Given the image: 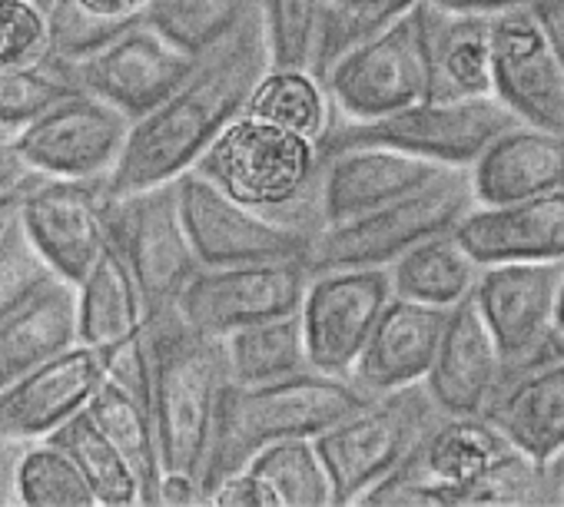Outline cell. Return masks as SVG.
<instances>
[{
    "label": "cell",
    "instance_id": "1",
    "mask_svg": "<svg viewBox=\"0 0 564 507\" xmlns=\"http://www.w3.org/2000/svg\"><path fill=\"white\" fill-rule=\"evenodd\" d=\"M269 70L259 4L252 0L242 21L206 54L196 57L183 84L150 113L130 123L117 166L107 173V192H130L170 183L246 113V103Z\"/></svg>",
    "mask_w": 564,
    "mask_h": 507
},
{
    "label": "cell",
    "instance_id": "2",
    "mask_svg": "<svg viewBox=\"0 0 564 507\" xmlns=\"http://www.w3.org/2000/svg\"><path fill=\"white\" fill-rule=\"evenodd\" d=\"M369 398L352 375H326L316 368L256 385L226 382L199 471L206 497L223 474L246 467L259 448L282 438H316Z\"/></svg>",
    "mask_w": 564,
    "mask_h": 507
},
{
    "label": "cell",
    "instance_id": "3",
    "mask_svg": "<svg viewBox=\"0 0 564 507\" xmlns=\"http://www.w3.org/2000/svg\"><path fill=\"white\" fill-rule=\"evenodd\" d=\"M226 196L316 242L326 229L319 209V143L236 117L189 166Z\"/></svg>",
    "mask_w": 564,
    "mask_h": 507
},
{
    "label": "cell",
    "instance_id": "4",
    "mask_svg": "<svg viewBox=\"0 0 564 507\" xmlns=\"http://www.w3.org/2000/svg\"><path fill=\"white\" fill-rule=\"evenodd\" d=\"M153 362V431L163 471H203L219 395L229 382L223 342L189 329L176 309L143 316Z\"/></svg>",
    "mask_w": 564,
    "mask_h": 507
},
{
    "label": "cell",
    "instance_id": "5",
    "mask_svg": "<svg viewBox=\"0 0 564 507\" xmlns=\"http://www.w3.org/2000/svg\"><path fill=\"white\" fill-rule=\"evenodd\" d=\"M442 411L425 385H402L372 395L362 408L319 431L316 451L333 481V507L359 504L389 471H395Z\"/></svg>",
    "mask_w": 564,
    "mask_h": 507
},
{
    "label": "cell",
    "instance_id": "6",
    "mask_svg": "<svg viewBox=\"0 0 564 507\" xmlns=\"http://www.w3.org/2000/svg\"><path fill=\"white\" fill-rule=\"evenodd\" d=\"M471 206L475 196L468 166H448L415 192H405L349 222L326 225L310 249L306 266L310 273L339 266H389L415 242L448 232Z\"/></svg>",
    "mask_w": 564,
    "mask_h": 507
},
{
    "label": "cell",
    "instance_id": "7",
    "mask_svg": "<svg viewBox=\"0 0 564 507\" xmlns=\"http://www.w3.org/2000/svg\"><path fill=\"white\" fill-rule=\"evenodd\" d=\"M104 225L107 242L133 273L143 316L173 309L183 286L203 269L183 225L176 179L130 192H107Z\"/></svg>",
    "mask_w": 564,
    "mask_h": 507
},
{
    "label": "cell",
    "instance_id": "8",
    "mask_svg": "<svg viewBox=\"0 0 564 507\" xmlns=\"http://www.w3.org/2000/svg\"><path fill=\"white\" fill-rule=\"evenodd\" d=\"M518 117L498 97L468 100H415L376 120H346L329 113L319 150H336L349 143L392 146L438 166H471V159Z\"/></svg>",
    "mask_w": 564,
    "mask_h": 507
},
{
    "label": "cell",
    "instance_id": "9",
    "mask_svg": "<svg viewBox=\"0 0 564 507\" xmlns=\"http://www.w3.org/2000/svg\"><path fill=\"white\" fill-rule=\"evenodd\" d=\"M180 212L199 266L290 263L310 256L313 239L236 202L206 176L186 169L176 176Z\"/></svg>",
    "mask_w": 564,
    "mask_h": 507
},
{
    "label": "cell",
    "instance_id": "10",
    "mask_svg": "<svg viewBox=\"0 0 564 507\" xmlns=\"http://www.w3.org/2000/svg\"><path fill=\"white\" fill-rule=\"evenodd\" d=\"M389 299L392 283L386 266L313 269L300 302L310 368L352 375V365Z\"/></svg>",
    "mask_w": 564,
    "mask_h": 507
},
{
    "label": "cell",
    "instance_id": "11",
    "mask_svg": "<svg viewBox=\"0 0 564 507\" xmlns=\"http://www.w3.org/2000/svg\"><path fill=\"white\" fill-rule=\"evenodd\" d=\"M561 276H564V263L481 266L471 299L501 349L505 378L564 359L551 342Z\"/></svg>",
    "mask_w": 564,
    "mask_h": 507
},
{
    "label": "cell",
    "instance_id": "12",
    "mask_svg": "<svg viewBox=\"0 0 564 507\" xmlns=\"http://www.w3.org/2000/svg\"><path fill=\"white\" fill-rule=\"evenodd\" d=\"M333 113L346 120H376L429 97L425 54L415 8L382 34L346 51L323 74Z\"/></svg>",
    "mask_w": 564,
    "mask_h": 507
},
{
    "label": "cell",
    "instance_id": "13",
    "mask_svg": "<svg viewBox=\"0 0 564 507\" xmlns=\"http://www.w3.org/2000/svg\"><path fill=\"white\" fill-rule=\"evenodd\" d=\"M310 283L303 260L290 263H249V266H203L180 293V319L213 339L232 329L300 312Z\"/></svg>",
    "mask_w": 564,
    "mask_h": 507
},
{
    "label": "cell",
    "instance_id": "14",
    "mask_svg": "<svg viewBox=\"0 0 564 507\" xmlns=\"http://www.w3.org/2000/svg\"><path fill=\"white\" fill-rule=\"evenodd\" d=\"M491 80L521 123L564 133V60L531 4L491 14Z\"/></svg>",
    "mask_w": 564,
    "mask_h": 507
},
{
    "label": "cell",
    "instance_id": "15",
    "mask_svg": "<svg viewBox=\"0 0 564 507\" xmlns=\"http://www.w3.org/2000/svg\"><path fill=\"white\" fill-rule=\"evenodd\" d=\"M130 123L133 120L107 100L74 90L11 136L41 173L61 179H97L117 166Z\"/></svg>",
    "mask_w": 564,
    "mask_h": 507
},
{
    "label": "cell",
    "instance_id": "16",
    "mask_svg": "<svg viewBox=\"0 0 564 507\" xmlns=\"http://www.w3.org/2000/svg\"><path fill=\"white\" fill-rule=\"evenodd\" d=\"M104 199L107 176L97 179H41L18 206V219L24 222L31 242L44 256V263L70 279L74 286L94 266V260L107 245L104 225Z\"/></svg>",
    "mask_w": 564,
    "mask_h": 507
},
{
    "label": "cell",
    "instance_id": "17",
    "mask_svg": "<svg viewBox=\"0 0 564 507\" xmlns=\"http://www.w3.org/2000/svg\"><path fill=\"white\" fill-rule=\"evenodd\" d=\"M193 64L196 57L183 54L166 37H160L143 18H137L104 51L80 60L77 77L80 90L107 100L130 120H140L183 84Z\"/></svg>",
    "mask_w": 564,
    "mask_h": 507
},
{
    "label": "cell",
    "instance_id": "18",
    "mask_svg": "<svg viewBox=\"0 0 564 507\" xmlns=\"http://www.w3.org/2000/svg\"><path fill=\"white\" fill-rule=\"evenodd\" d=\"M442 169L448 166L379 143H349L336 150H319L323 219L326 225H339L356 216H366L432 183Z\"/></svg>",
    "mask_w": 564,
    "mask_h": 507
},
{
    "label": "cell",
    "instance_id": "19",
    "mask_svg": "<svg viewBox=\"0 0 564 507\" xmlns=\"http://www.w3.org/2000/svg\"><path fill=\"white\" fill-rule=\"evenodd\" d=\"M452 232L478 266L564 263V189L501 206L475 202Z\"/></svg>",
    "mask_w": 564,
    "mask_h": 507
},
{
    "label": "cell",
    "instance_id": "20",
    "mask_svg": "<svg viewBox=\"0 0 564 507\" xmlns=\"http://www.w3.org/2000/svg\"><path fill=\"white\" fill-rule=\"evenodd\" d=\"M104 378L100 349L77 342L44 365L0 385V434L41 441L77 415Z\"/></svg>",
    "mask_w": 564,
    "mask_h": 507
},
{
    "label": "cell",
    "instance_id": "21",
    "mask_svg": "<svg viewBox=\"0 0 564 507\" xmlns=\"http://www.w3.org/2000/svg\"><path fill=\"white\" fill-rule=\"evenodd\" d=\"M501 378V349L485 326L475 299L468 296L448 309L442 342L422 385L442 415H481L495 398Z\"/></svg>",
    "mask_w": 564,
    "mask_h": 507
},
{
    "label": "cell",
    "instance_id": "22",
    "mask_svg": "<svg viewBox=\"0 0 564 507\" xmlns=\"http://www.w3.org/2000/svg\"><path fill=\"white\" fill-rule=\"evenodd\" d=\"M415 21L432 100L495 97L491 14L445 11L438 4H429V0H419Z\"/></svg>",
    "mask_w": 564,
    "mask_h": 507
},
{
    "label": "cell",
    "instance_id": "23",
    "mask_svg": "<svg viewBox=\"0 0 564 507\" xmlns=\"http://www.w3.org/2000/svg\"><path fill=\"white\" fill-rule=\"evenodd\" d=\"M468 183L478 206L564 189V133L514 120L471 159Z\"/></svg>",
    "mask_w": 564,
    "mask_h": 507
},
{
    "label": "cell",
    "instance_id": "24",
    "mask_svg": "<svg viewBox=\"0 0 564 507\" xmlns=\"http://www.w3.org/2000/svg\"><path fill=\"white\" fill-rule=\"evenodd\" d=\"M445 322L448 309L392 296L352 365V382L369 395L419 385L435 359Z\"/></svg>",
    "mask_w": 564,
    "mask_h": 507
},
{
    "label": "cell",
    "instance_id": "25",
    "mask_svg": "<svg viewBox=\"0 0 564 507\" xmlns=\"http://www.w3.org/2000/svg\"><path fill=\"white\" fill-rule=\"evenodd\" d=\"M77 342V286L54 273L0 322V385L74 349Z\"/></svg>",
    "mask_w": 564,
    "mask_h": 507
},
{
    "label": "cell",
    "instance_id": "26",
    "mask_svg": "<svg viewBox=\"0 0 564 507\" xmlns=\"http://www.w3.org/2000/svg\"><path fill=\"white\" fill-rule=\"evenodd\" d=\"M511 388L501 385L481 411L521 454L544 461L564 444V359L521 372Z\"/></svg>",
    "mask_w": 564,
    "mask_h": 507
},
{
    "label": "cell",
    "instance_id": "27",
    "mask_svg": "<svg viewBox=\"0 0 564 507\" xmlns=\"http://www.w3.org/2000/svg\"><path fill=\"white\" fill-rule=\"evenodd\" d=\"M386 269H389L392 296L438 306V309H452L462 299H468L481 273V266L468 256L452 229L415 242Z\"/></svg>",
    "mask_w": 564,
    "mask_h": 507
},
{
    "label": "cell",
    "instance_id": "28",
    "mask_svg": "<svg viewBox=\"0 0 564 507\" xmlns=\"http://www.w3.org/2000/svg\"><path fill=\"white\" fill-rule=\"evenodd\" d=\"M143 322V299L120 252L107 242L77 283V332L84 345L104 349Z\"/></svg>",
    "mask_w": 564,
    "mask_h": 507
},
{
    "label": "cell",
    "instance_id": "29",
    "mask_svg": "<svg viewBox=\"0 0 564 507\" xmlns=\"http://www.w3.org/2000/svg\"><path fill=\"white\" fill-rule=\"evenodd\" d=\"M84 411L94 418V425L107 434V441L123 454L130 464L137 487H140V504L156 507L160 504V481H163V464H160V448H156V431L153 418L113 382L100 378L94 395L87 398Z\"/></svg>",
    "mask_w": 564,
    "mask_h": 507
},
{
    "label": "cell",
    "instance_id": "30",
    "mask_svg": "<svg viewBox=\"0 0 564 507\" xmlns=\"http://www.w3.org/2000/svg\"><path fill=\"white\" fill-rule=\"evenodd\" d=\"M219 342H223L229 382H239V385L275 382V378H286V375L310 368L300 312L232 329Z\"/></svg>",
    "mask_w": 564,
    "mask_h": 507
},
{
    "label": "cell",
    "instance_id": "31",
    "mask_svg": "<svg viewBox=\"0 0 564 507\" xmlns=\"http://www.w3.org/2000/svg\"><path fill=\"white\" fill-rule=\"evenodd\" d=\"M246 113L269 126L290 130L296 136L319 143V136L326 133L333 103L316 74L269 67L246 103Z\"/></svg>",
    "mask_w": 564,
    "mask_h": 507
},
{
    "label": "cell",
    "instance_id": "32",
    "mask_svg": "<svg viewBox=\"0 0 564 507\" xmlns=\"http://www.w3.org/2000/svg\"><path fill=\"white\" fill-rule=\"evenodd\" d=\"M246 467L269 487L275 507H333V481L313 438L272 441Z\"/></svg>",
    "mask_w": 564,
    "mask_h": 507
},
{
    "label": "cell",
    "instance_id": "33",
    "mask_svg": "<svg viewBox=\"0 0 564 507\" xmlns=\"http://www.w3.org/2000/svg\"><path fill=\"white\" fill-rule=\"evenodd\" d=\"M47 441L61 444L74 458V464L80 467V474L87 477V484L94 491L97 507H133V504H140V487H137L130 464L107 441V434L94 425V418L84 408L77 415H70L61 428H54L47 434Z\"/></svg>",
    "mask_w": 564,
    "mask_h": 507
},
{
    "label": "cell",
    "instance_id": "34",
    "mask_svg": "<svg viewBox=\"0 0 564 507\" xmlns=\"http://www.w3.org/2000/svg\"><path fill=\"white\" fill-rule=\"evenodd\" d=\"M269 67L316 74L329 0H256Z\"/></svg>",
    "mask_w": 564,
    "mask_h": 507
},
{
    "label": "cell",
    "instance_id": "35",
    "mask_svg": "<svg viewBox=\"0 0 564 507\" xmlns=\"http://www.w3.org/2000/svg\"><path fill=\"white\" fill-rule=\"evenodd\" d=\"M74 90H80L77 64H67L47 51L31 64L0 70V133L24 130Z\"/></svg>",
    "mask_w": 564,
    "mask_h": 507
},
{
    "label": "cell",
    "instance_id": "36",
    "mask_svg": "<svg viewBox=\"0 0 564 507\" xmlns=\"http://www.w3.org/2000/svg\"><path fill=\"white\" fill-rule=\"evenodd\" d=\"M252 0H143L140 18L189 57L219 44L249 11Z\"/></svg>",
    "mask_w": 564,
    "mask_h": 507
},
{
    "label": "cell",
    "instance_id": "37",
    "mask_svg": "<svg viewBox=\"0 0 564 507\" xmlns=\"http://www.w3.org/2000/svg\"><path fill=\"white\" fill-rule=\"evenodd\" d=\"M18 494L21 507H97L74 458L47 438L24 448L18 464Z\"/></svg>",
    "mask_w": 564,
    "mask_h": 507
},
{
    "label": "cell",
    "instance_id": "38",
    "mask_svg": "<svg viewBox=\"0 0 564 507\" xmlns=\"http://www.w3.org/2000/svg\"><path fill=\"white\" fill-rule=\"evenodd\" d=\"M419 0H329L326 4V27H323V47H319V67L316 77L323 74L352 47L362 41L382 34L392 27L399 18H405Z\"/></svg>",
    "mask_w": 564,
    "mask_h": 507
},
{
    "label": "cell",
    "instance_id": "39",
    "mask_svg": "<svg viewBox=\"0 0 564 507\" xmlns=\"http://www.w3.org/2000/svg\"><path fill=\"white\" fill-rule=\"evenodd\" d=\"M137 18H107V14L87 11L80 0H54V4L44 11L47 54H54L67 64H80V60L94 57L97 51H104Z\"/></svg>",
    "mask_w": 564,
    "mask_h": 507
},
{
    "label": "cell",
    "instance_id": "40",
    "mask_svg": "<svg viewBox=\"0 0 564 507\" xmlns=\"http://www.w3.org/2000/svg\"><path fill=\"white\" fill-rule=\"evenodd\" d=\"M51 276L54 269L44 263L24 222L14 212V219L0 229V322H4L21 302H28L31 293Z\"/></svg>",
    "mask_w": 564,
    "mask_h": 507
},
{
    "label": "cell",
    "instance_id": "41",
    "mask_svg": "<svg viewBox=\"0 0 564 507\" xmlns=\"http://www.w3.org/2000/svg\"><path fill=\"white\" fill-rule=\"evenodd\" d=\"M47 51L44 11L31 0H0V70L37 60Z\"/></svg>",
    "mask_w": 564,
    "mask_h": 507
},
{
    "label": "cell",
    "instance_id": "42",
    "mask_svg": "<svg viewBox=\"0 0 564 507\" xmlns=\"http://www.w3.org/2000/svg\"><path fill=\"white\" fill-rule=\"evenodd\" d=\"M41 179H47V173L31 166V159L18 150L11 133H0V199H14L21 206V199Z\"/></svg>",
    "mask_w": 564,
    "mask_h": 507
},
{
    "label": "cell",
    "instance_id": "43",
    "mask_svg": "<svg viewBox=\"0 0 564 507\" xmlns=\"http://www.w3.org/2000/svg\"><path fill=\"white\" fill-rule=\"evenodd\" d=\"M209 507H275V500L249 467H239L209 487Z\"/></svg>",
    "mask_w": 564,
    "mask_h": 507
},
{
    "label": "cell",
    "instance_id": "44",
    "mask_svg": "<svg viewBox=\"0 0 564 507\" xmlns=\"http://www.w3.org/2000/svg\"><path fill=\"white\" fill-rule=\"evenodd\" d=\"M203 504H209V497H206V487L196 474L163 471L156 507H203Z\"/></svg>",
    "mask_w": 564,
    "mask_h": 507
},
{
    "label": "cell",
    "instance_id": "45",
    "mask_svg": "<svg viewBox=\"0 0 564 507\" xmlns=\"http://www.w3.org/2000/svg\"><path fill=\"white\" fill-rule=\"evenodd\" d=\"M31 441H18V438H4L0 434V507H18L21 494H18V464L21 454Z\"/></svg>",
    "mask_w": 564,
    "mask_h": 507
},
{
    "label": "cell",
    "instance_id": "46",
    "mask_svg": "<svg viewBox=\"0 0 564 507\" xmlns=\"http://www.w3.org/2000/svg\"><path fill=\"white\" fill-rule=\"evenodd\" d=\"M531 8L538 11V18L544 21L561 60H564V0H531Z\"/></svg>",
    "mask_w": 564,
    "mask_h": 507
},
{
    "label": "cell",
    "instance_id": "47",
    "mask_svg": "<svg viewBox=\"0 0 564 507\" xmlns=\"http://www.w3.org/2000/svg\"><path fill=\"white\" fill-rule=\"evenodd\" d=\"M541 477H544V497L564 504V444L541 461Z\"/></svg>",
    "mask_w": 564,
    "mask_h": 507
},
{
    "label": "cell",
    "instance_id": "48",
    "mask_svg": "<svg viewBox=\"0 0 564 507\" xmlns=\"http://www.w3.org/2000/svg\"><path fill=\"white\" fill-rule=\"evenodd\" d=\"M429 4H438L445 11H471V14H498L518 4H531V0H429Z\"/></svg>",
    "mask_w": 564,
    "mask_h": 507
},
{
    "label": "cell",
    "instance_id": "49",
    "mask_svg": "<svg viewBox=\"0 0 564 507\" xmlns=\"http://www.w3.org/2000/svg\"><path fill=\"white\" fill-rule=\"evenodd\" d=\"M80 4L107 18H137L143 11V0H80Z\"/></svg>",
    "mask_w": 564,
    "mask_h": 507
},
{
    "label": "cell",
    "instance_id": "50",
    "mask_svg": "<svg viewBox=\"0 0 564 507\" xmlns=\"http://www.w3.org/2000/svg\"><path fill=\"white\" fill-rule=\"evenodd\" d=\"M551 342H554V349L564 355V276H561V286H557V306H554V329H551Z\"/></svg>",
    "mask_w": 564,
    "mask_h": 507
},
{
    "label": "cell",
    "instance_id": "51",
    "mask_svg": "<svg viewBox=\"0 0 564 507\" xmlns=\"http://www.w3.org/2000/svg\"><path fill=\"white\" fill-rule=\"evenodd\" d=\"M14 212H18V202L14 199H0V229H4L14 219Z\"/></svg>",
    "mask_w": 564,
    "mask_h": 507
},
{
    "label": "cell",
    "instance_id": "52",
    "mask_svg": "<svg viewBox=\"0 0 564 507\" xmlns=\"http://www.w3.org/2000/svg\"><path fill=\"white\" fill-rule=\"evenodd\" d=\"M31 4H34V8H41V11H47V8L54 4V0H31Z\"/></svg>",
    "mask_w": 564,
    "mask_h": 507
}]
</instances>
